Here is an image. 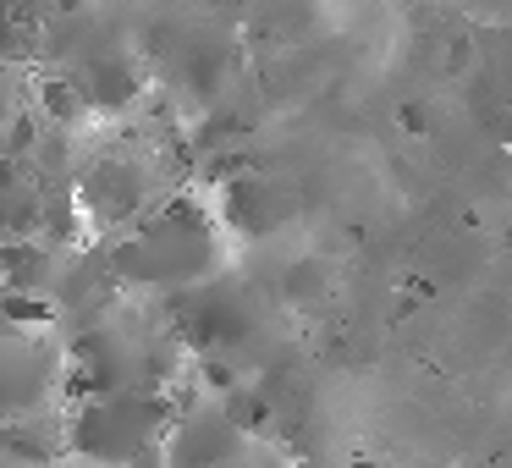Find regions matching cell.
<instances>
[{"instance_id": "cell-1", "label": "cell", "mask_w": 512, "mask_h": 468, "mask_svg": "<svg viewBox=\"0 0 512 468\" xmlns=\"http://www.w3.org/2000/svg\"><path fill=\"white\" fill-rule=\"evenodd\" d=\"M177 424V402L160 391H111L89 397L72 413V452L100 468H133L160 452V441Z\"/></svg>"}, {"instance_id": "cell-7", "label": "cell", "mask_w": 512, "mask_h": 468, "mask_svg": "<svg viewBox=\"0 0 512 468\" xmlns=\"http://www.w3.org/2000/svg\"><path fill=\"white\" fill-rule=\"evenodd\" d=\"M39 111H45L50 127H78L83 111H94V105H89L78 78H45L39 83Z\"/></svg>"}, {"instance_id": "cell-8", "label": "cell", "mask_w": 512, "mask_h": 468, "mask_svg": "<svg viewBox=\"0 0 512 468\" xmlns=\"http://www.w3.org/2000/svg\"><path fill=\"white\" fill-rule=\"evenodd\" d=\"M221 408H226V419H232L243 435L265 430V419H270V402L259 397V391H248V386H232V391L221 397Z\"/></svg>"}, {"instance_id": "cell-6", "label": "cell", "mask_w": 512, "mask_h": 468, "mask_svg": "<svg viewBox=\"0 0 512 468\" xmlns=\"http://www.w3.org/2000/svg\"><path fill=\"white\" fill-rule=\"evenodd\" d=\"M56 441H45V430H34V419H6L0 413V463L17 468H50Z\"/></svg>"}, {"instance_id": "cell-3", "label": "cell", "mask_w": 512, "mask_h": 468, "mask_svg": "<svg viewBox=\"0 0 512 468\" xmlns=\"http://www.w3.org/2000/svg\"><path fill=\"white\" fill-rule=\"evenodd\" d=\"M83 94H89L94 111H127V105L144 94V78H138V67L127 56H116V50H100V56H89V67H83Z\"/></svg>"}, {"instance_id": "cell-2", "label": "cell", "mask_w": 512, "mask_h": 468, "mask_svg": "<svg viewBox=\"0 0 512 468\" xmlns=\"http://www.w3.org/2000/svg\"><path fill=\"white\" fill-rule=\"evenodd\" d=\"M144 199H149V182H144V166L138 160H94L78 182V204L94 215L100 226H122L133 215H144Z\"/></svg>"}, {"instance_id": "cell-4", "label": "cell", "mask_w": 512, "mask_h": 468, "mask_svg": "<svg viewBox=\"0 0 512 468\" xmlns=\"http://www.w3.org/2000/svg\"><path fill=\"white\" fill-rule=\"evenodd\" d=\"M61 265L45 243L34 237H12V243H0V287H17V292H45L56 287Z\"/></svg>"}, {"instance_id": "cell-9", "label": "cell", "mask_w": 512, "mask_h": 468, "mask_svg": "<svg viewBox=\"0 0 512 468\" xmlns=\"http://www.w3.org/2000/svg\"><path fill=\"white\" fill-rule=\"evenodd\" d=\"M23 116V105H17V89H12V78H6V67H0V133Z\"/></svg>"}, {"instance_id": "cell-11", "label": "cell", "mask_w": 512, "mask_h": 468, "mask_svg": "<svg viewBox=\"0 0 512 468\" xmlns=\"http://www.w3.org/2000/svg\"><path fill=\"white\" fill-rule=\"evenodd\" d=\"M0 468H17V463H0Z\"/></svg>"}, {"instance_id": "cell-5", "label": "cell", "mask_w": 512, "mask_h": 468, "mask_svg": "<svg viewBox=\"0 0 512 468\" xmlns=\"http://www.w3.org/2000/svg\"><path fill=\"white\" fill-rule=\"evenodd\" d=\"M226 221L237 226V232H270L281 215V199H276V182L265 177H232L226 182V199H221Z\"/></svg>"}, {"instance_id": "cell-10", "label": "cell", "mask_w": 512, "mask_h": 468, "mask_svg": "<svg viewBox=\"0 0 512 468\" xmlns=\"http://www.w3.org/2000/svg\"><path fill=\"white\" fill-rule=\"evenodd\" d=\"M408 133H424V105H402V116H397Z\"/></svg>"}]
</instances>
